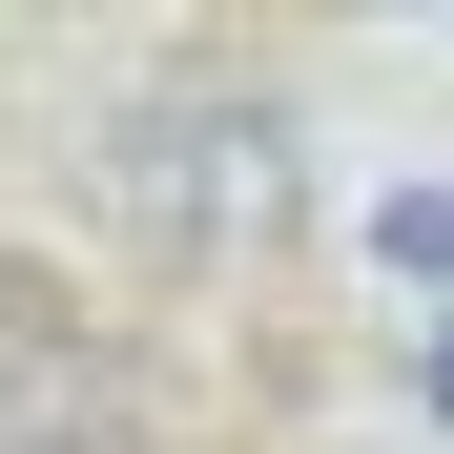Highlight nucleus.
Instances as JSON below:
<instances>
[{
	"label": "nucleus",
	"mask_w": 454,
	"mask_h": 454,
	"mask_svg": "<svg viewBox=\"0 0 454 454\" xmlns=\"http://www.w3.org/2000/svg\"><path fill=\"white\" fill-rule=\"evenodd\" d=\"M124 186L166 207L186 248H227V227H269V207H289V145H269V104H248V124L186 104V124H145V145H124Z\"/></svg>",
	"instance_id": "obj_1"
},
{
	"label": "nucleus",
	"mask_w": 454,
	"mask_h": 454,
	"mask_svg": "<svg viewBox=\"0 0 454 454\" xmlns=\"http://www.w3.org/2000/svg\"><path fill=\"white\" fill-rule=\"evenodd\" d=\"M0 454H145L124 372H83V393H62V310H42V289H0Z\"/></svg>",
	"instance_id": "obj_2"
}]
</instances>
